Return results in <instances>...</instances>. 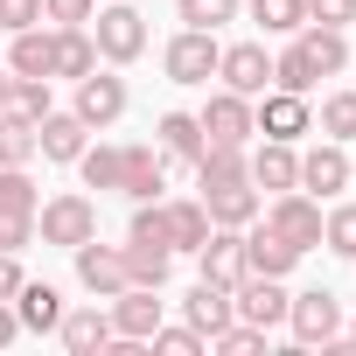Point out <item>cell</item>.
Wrapping results in <instances>:
<instances>
[{
    "label": "cell",
    "instance_id": "1",
    "mask_svg": "<svg viewBox=\"0 0 356 356\" xmlns=\"http://www.w3.org/2000/svg\"><path fill=\"white\" fill-rule=\"evenodd\" d=\"M342 63H349V42H342V29H321V22H314V29H293V49L273 63V84L307 98V91H314L321 77H335Z\"/></svg>",
    "mask_w": 356,
    "mask_h": 356
},
{
    "label": "cell",
    "instance_id": "2",
    "mask_svg": "<svg viewBox=\"0 0 356 356\" xmlns=\"http://www.w3.org/2000/svg\"><path fill=\"white\" fill-rule=\"evenodd\" d=\"M91 42H98V56H112V63H133V56L147 49V15L119 0V8L91 15Z\"/></svg>",
    "mask_w": 356,
    "mask_h": 356
},
{
    "label": "cell",
    "instance_id": "3",
    "mask_svg": "<svg viewBox=\"0 0 356 356\" xmlns=\"http://www.w3.org/2000/svg\"><path fill=\"white\" fill-rule=\"evenodd\" d=\"M286 321H293V342H300V349H314V342H335V335H342V307H335V293H328V286L293 293V300H286Z\"/></svg>",
    "mask_w": 356,
    "mask_h": 356
},
{
    "label": "cell",
    "instance_id": "4",
    "mask_svg": "<svg viewBox=\"0 0 356 356\" xmlns=\"http://www.w3.org/2000/svg\"><path fill=\"white\" fill-rule=\"evenodd\" d=\"M42 245H84V238H98V203L91 196H56V203H42Z\"/></svg>",
    "mask_w": 356,
    "mask_h": 356
},
{
    "label": "cell",
    "instance_id": "5",
    "mask_svg": "<svg viewBox=\"0 0 356 356\" xmlns=\"http://www.w3.org/2000/svg\"><path fill=\"white\" fill-rule=\"evenodd\" d=\"M217 29H182V35H175L168 42V77L175 84H210L217 77Z\"/></svg>",
    "mask_w": 356,
    "mask_h": 356
},
{
    "label": "cell",
    "instance_id": "6",
    "mask_svg": "<svg viewBox=\"0 0 356 356\" xmlns=\"http://www.w3.org/2000/svg\"><path fill=\"white\" fill-rule=\"evenodd\" d=\"M217 77H224V91H238V98H266V91H273V56H266L259 42H238V49L217 56Z\"/></svg>",
    "mask_w": 356,
    "mask_h": 356
},
{
    "label": "cell",
    "instance_id": "7",
    "mask_svg": "<svg viewBox=\"0 0 356 356\" xmlns=\"http://www.w3.org/2000/svg\"><path fill=\"white\" fill-rule=\"evenodd\" d=\"M196 119H203V140H224V147H245V140L259 133V126H252V98H238V91H217Z\"/></svg>",
    "mask_w": 356,
    "mask_h": 356
},
{
    "label": "cell",
    "instance_id": "8",
    "mask_svg": "<svg viewBox=\"0 0 356 356\" xmlns=\"http://www.w3.org/2000/svg\"><path fill=\"white\" fill-rule=\"evenodd\" d=\"M266 231L286 238L293 252H314V245H321V203H307V196H280L273 217H266Z\"/></svg>",
    "mask_w": 356,
    "mask_h": 356
},
{
    "label": "cell",
    "instance_id": "9",
    "mask_svg": "<svg viewBox=\"0 0 356 356\" xmlns=\"http://www.w3.org/2000/svg\"><path fill=\"white\" fill-rule=\"evenodd\" d=\"M286 300H293V293H280V280H266V273H245V280L231 286V307H238L252 328H273V321H286Z\"/></svg>",
    "mask_w": 356,
    "mask_h": 356
},
{
    "label": "cell",
    "instance_id": "10",
    "mask_svg": "<svg viewBox=\"0 0 356 356\" xmlns=\"http://www.w3.org/2000/svg\"><path fill=\"white\" fill-rule=\"evenodd\" d=\"M77 280H84L98 300H112L119 286H133V280H126V252H112V245H98V238L77 245Z\"/></svg>",
    "mask_w": 356,
    "mask_h": 356
},
{
    "label": "cell",
    "instance_id": "11",
    "mask_svg": "<svg viewBox=\"0 0 356 356\" xmlns=\"http://www.w3.org/2000/svg\"><path fill=\"white\" fill-rule=\"evenodd\" d=\"M161 286H119L112 293V335H133V342H147L154 328H161V300H154Z\"/></svg>",
    "mask_w": 356,
    "mask_h": 356
},
{
    "label": "cell",
    "instance_id": "12",
    "mask_svg": "<svg viewBox=\"0 0 356 356\" xmlns=\"http://www.w3.org/2000/svg\"><path fill=\"white\" fill-rule=\"evenodd\" d=\"M252 126H259L266 140H300V133H307V98L273 84V91H266V105L252 112Z\"/></svg>",
    "mask_w": 356,
    "mask_h": 356
},
{
    "label": "cell",
    "instance_id": "13",
    "mask_svg": "<svg viewBox=\"0 0 356 356\" xmlns=\"http://www.w3.org/2000/svg\"><path fill=\"white\" fill-rule=\"evenodd\" d=\"M196 259H203V280L210 286H238L245 280V238L224 224V231H210L203 245H196Z\"/></svg>",
    "mask_w": 356,
    "mask_h": 356
},
{
    "label": "cell",
    "instance_id": "14",
    "mask_svg": "<svg viewBox=\"0 0 356 356\" xmlns=\"http://www.w3.org/2000/svg\"><path fill=\"white\" fill-rule=\"evenodd\" d=\"M161 182H168V161H161L154 147H126V161H119V196L154 203V196H161Z\"/></svg>",
    "mask_w": 356,
    "mask_h": 356
},
{
    "label": "cell",
    "instance_id": "15",
    "mask_svg": "<svg viewBox=\"0 0 356 356\" xmlns=\"http://www.w3.org/2000/svg\"><path fill=\"white\" fill-rule=\"evenodd\" d=\"M119 112H126V84H119V77H98V70L77 77V119H84V126H112Z\"/></svg>",
    "mask_w": 356,
    "mask_h": 356
},
{
    "label": "cell",
    "instance_id": "16",
    "mask_svg": "<svg viewBox=\"0 0 356 356\" xmlns=\"http://www.w3.org/2000/svg\"><path fill=\"white\" fill-rule=\"evenodd\" d=\"M84 133H91V126H84L77 112H42V119H35V154L77 161V154H84Z\"/></svg>",
    "mask_w": 356,
    "mask_h": 356
},
{
    "label": "cell",
    "instance_id": "17",
    "mask_svg": "<svg viewBox=\"0 0 356 356\" xmlns=\"http://www.w3.org/2000/svg\"><path fill=\"white\" fill-rule=\"evenodd\" d=\"M245 168H252L259 189H300V154H293V140H266Z\"/></svg>",
    "mask_w": 356,
    "mask_h": 356
},
{
    "label": "cell",
    "instance_id": "18",
    "mask_svg": "<svg viewBox=\"0 0 356 356\" xmlns=\"http://www.w3.org/2000/svg\"><path fill=\"white\" fill-rule=\"evenodd\" d=\"M300 189H314V196L349 189V154H342V140H328V147H314V154L300 161Z\"/></svg>",
    "mask_w": 356,
    "mask_h": 356
},
{
    "label": "cell",
    "instance_id": "19",
    "mask_svg": "<svg viewBox=\"0 0 356 356\" xmlns=\"http://www.w3.org/2000/svg\"><path fill=\"white\" fill-rule=\"evenodd\" d=\"M56 335H63V349H70V356H91V349H105V342H112V314L77 307V314H63V321H56Z\"/></svg>",
    "mask_w": 356,
    "mask_h": 356
},
{
    "label": "cell",
    "instance_id": "20",
    "mask_svg": "<svg viewBox=\"0 0 356 356\" xmlns=\"http://www.w3.org/2000/svg\"><path fill=\"white\" fill-rule=\"evenodd\" d=\"M49 63H56V35H42V29H15L8 70H15V77H49Z\"/></svg>",
    "mask_w": 356,
    "mask_h": 356
},
{
    "label": "cell",
    "instance_id": "21",
    "mask_svg": "<svg viewBox=\"0 0 356 356\" xmlns=\"http://www.w3.org/2000/svg\"><path fill=\"white\" fill-rule=\"evenodd\" d=\"M15 314H22V328L49 335V328L63 321V300H56V286H42V280H22V293H15Z\"/></svg>",
    "mask_w": 356,
    "mask_h": 356
},
{
    "label": "cell",
    "instance_id": "22",
    "mask_svg": "<svg viewBox=\"0 0 356 356\" xmlns=\"http://www.w3.org/2000/svg\"><path fill=\"white\" fill-rule=\"evenodd\" d=\"M98 70V42L84 35V29H56V63H49V77H91Z\"/></svg>",
    "mask_w": 356,
    "mask_h": 356
},
{
    "label": "cell",
    "instance_id": "23",
    "mask_svg": "<svg viewBox=\"0 0 356 356\" xmlns=\"http://www.w3.org/2000/svg\"><path fill=\"white\" fill-rule=\"evenodd\" d=\"M293 245L286 238H273V231H259V238H245V273H266V280H286L293 273Z\"/></svg>",
    "mask_w": 356,
    "mask_h": 356
},
{
    "label": "cell",
    "instance_id": "24",
    "mask_svg": "<svg viewBox=\"0 0 356 356\" xmlns=\"http://www.w3.org/2000/svg\"><path fill=\"white\" fill-rule=\"evenodd\" d=\"M182 314H189V328L217 335V328H224V321H231L238 307H231V286H210V280H203V286H196V293L182 300Z\"/></svg>",
    "mask_w": 356,
    "mask_h": 356
},
{
    "label": "cell",
    "instance_id": "25",
    "mask_svg": "<svg viewBox=\"0 0 356 356\" xmlns=\"http://www.w3.org/2000/svg\"><path fill=\"white\" fill-rule=\"evenodd\" d=\"M161 217H168V245L175 252H196L210 238V210L203 203H161Z\"/></svg>",
    "mask_w": 356,
    "mask_h": 356
},
{
    "label": "cell",
    "instance_id": "26",
    "mask_svg": "<svg viewBox=\"0 0 356 356\" xmlns=\"http://www.w3.org/2000/svg\"><path fill=\"white\" fill-rule=\"evenodd\" d=\"M203 210H210V224H231V231H245V224L259 217V189H252V182H238V189H217V196H203Z\"/></svg>",
    "mask_w": 356,
    "mask_h": 356
},
{
    "label": "cell",
    "instance_id": "27",
    "mask_svg": "<svg viewBox=\"0 0 356 356\" xmlns=\"http://www.w3.org/2000/svg\"><path fill=\"white\" fill-rule=\"evenodd\" d=\"M29 161H35V119L0 112V168H29Z\"/></svg>",
    "mask_w": 356,
    "mask_h": 356
},
{
    "label": "cell",
    "instance_id": "28",
    "mask_svg": "<svg viewBox=\"0 0 356 356\" xmlns=\"http://www.w3.org/2000/svg\"><path fill=\"white\" fill-rule=\"evenodd\" d=\"M161 154L196 161V154H203V119H196V112H161Z\"/></svg>",
    "mask_w": 356,
    "mask_h": 356
},
{
    "label": "cell",
    "instance_id": "29",
    "mask_svg": "<svg viewBox=\"0 0 356 356\" xmlns=\"http://www.w3.org/2000/svg\"><path fill=\"white\" fill-rule=\"evenodd\" d=\"M126 280H133V286H161V280H168V245L133 238V245H126Z\"/></svg>",
    "mask_w": 356,
    "mask_h": 356
},
{
    "label": "cell",
    "instance_id": "30",
    "mask_svg": "<svg viewBox=\"0 0 356 356\" xmlns=\"http://www.w3.org/2000/svg\"><path fill=\"white\" fill-rule=\"evenodd\" d=\"M252 22L273 35H293V29H307V8L300 0H252Z\"/></svg>",
    "mask_w": 356,
    "mask_h": 356
},
{
    "label": "cell",
    "instance_id": "31",
    "mask_svg": "<svg viewBox=\"0 0 356 356\" xmlns=\"http://www.w3.org/2000/svg\"><path fill=\"white\" fill-rule=\"evenodd\" d=\"M84 161V189H119V161H126V147H91V154H77Z\"/></svg>",
    "mask_w": 356,
    "mask_h": 356
},
{
    "label": "cell",
    "instance_id": "32",
    "mask_svg": "<svg viewBox=\"0 0 356 356\" xmlns=\"http://www.w3.org/2000/svg\"><path fill=\"white\" fill-rule=\"evenodd\" d=\"M321 133H328V140H356V91L321 98Z\"/></svg>",
    "mask_w": 356,
    "mask_h": 356
},
{
    "label": "cell",
    "instance_id": "33",
    "mask_svg": "<svg viewBox=\"0 0 356 356\" xmlns=\"http://www.w3.org/2000/svg\"><path fill=\"white\" fill-rule=\"evenodd\" d=\"M0 210H29L35 217V182L22 168H0Z\"/></svg>",
    "mask_w": 356,
    "mask_h": 356
},
{
    "label": "cell",
    "instance_id": "34",
    "mask_svg": "<svg viewBox=\"0 0 356 356\" xmlns=\"http://www.w3.org/2000/svg\"><path fill=\"white\" fill-rule=\"evenodd\" d=\"M321 238H328V252L356 259V203H349V210H335V217H321Z\"/></svg>",
    "mask_w": 356,
    "mask_h": 356
},
{
    "label": "cell",
    "instance_id": "35",
    "mask_svg": "<svg viewBox=\"0 0 356 356\" xmlns=\"http://www.w3.org/2000/svg\"><path fill=\"white\" fill-rule=\"evenodd\" d=\"M238 15V0H182V22L189 29H224Z\"/></svg>",
    "mask_w": 356,
    "mask_h": 356
},
{
    "label": "cell",
    "instance_id": "36",
    "mask_svg": "<svg viewBox=\"0 0 356 356\" xmlns=\"http://www.w3.org/2000/svg\"><path fill=\"white\" fill-rule=\"evenodd\" d=\"M35 238V217L29 210H0V252H22Z\"/></svg>",
    "mask_w": 356,
    "mask_h": 356
},
{
    "label": "cell",
    "instance_id": "37",
    "mask_svg": "<svg viewBox=\"0 0 356 356\" xmlns=\"http://www.w3.org/2000/svg\"><path fill=\"white\" fill-rule=\"evenodd\" d=\"M147 342L168 349V356H196V349H203V328H154Z\"/></svg>",
    "mask_w": 356,
    "mask_h": 356
},
{
    "label": "cell",
    "instance_id": "38",
    "mask_svg": "<svg viewBox=\"0 0 356 356\" xmlns=\"http://www.w3.org/2000/svg\"><path fill=\"white\" fill-rule=\"evenodd\" d=\"M42 15L63 22V29H84V22L98 15V0H42Z\"/></svg>",
    "mask_w": 356,
    "mask_h": 356
},
{
    "label": "cell",
    "instance_id": "39",
    "mask_svg": "<svg viewBox=\"0 0 356 356\" xmlns=\"http://www.w3.org/2000/svg\"><path fill=\"white\" fill-rule=\"evenodd\" d=\"M300 8H307V22H321V29H349L356 0H300Z\"/></svg>",
    "mask_w": 356,
    "mask_h": 356
},
{
    "label": "cell",
    "instance_id": "40",
    "mask_svg": "<svg viewBox=\"0 0 356 356\" xmlns=\"http://www.w3.org/2000/svg\"><path fill=\"white\" fill-rule=\"evenodd\" d=\"M35 22H42V0H0V29H8V35L35 29Z\"/></svg>",
    "mask_w": 356,
    "mask_h": 356
},
{
    "label": "cell",
    "instance_id": "41",
    "mask_svg": "<svg viewBox=\"0 0 356 356\" xmlns=\"http://www.w3.org/2000/svg\"><path fill=\"white\" fill-rule=\"evenodd\" d=\"M15 105H22L29 119H42V112H49V77H22V84H15Z\"/></svg>",
    "mask_w": 356,
    "mask_h": 356
},
{
    "label": "cell",
    "instance_id": "42",
    "mask_svg": "<svg viewBox=\"0 0 356 356\" xmlns=\"http://www.w3.org/2000/svg\"><path fill=\"white\" fill-rule=\"evenodd\" d=\"M133 238H154V245H168V217H161V203H140L133 210ZM175 252V245H168Z\"/></svg>",
    "mask_w": 356,
    "mask_h": 356
},
{
    "label": "cell",
    "instance_id": "43",
    "mask_svg": "<svg viewBox=\"0 0 356 356\" xmlns=\"http://www.w3.org/2000/svg\"><path fill=\"white\" fill-rule=\"evenodd\" d=\"M22 293V266H15V252H0V300H15Z\"/></svg>",
    "mask_w": 356,
    "mask_h": 356
},
{
    "label": "cell",
    "instance_id": "44",
    "mask_svg": "<svg viewBox=\"0 0 356 356\" xmlns=\"http://www.w3.org/2000/svg\"><path fill=\"white\" fill-rule=\"evenodd\" d=\"M15 335H22V314H15V300H0V349H8Z\"/></svg>",
    "mask_w": 356,
    "mask_h": 356
},
{
    "label": "cell",
    "instance_id": "45",
    "mask_svg": "<svg viewBox=\"0 0 356 356\" xmlns=\"http://www.w3.org/2000/svg\"><path fill=\"white\" fill-rule=\"evenodd\" d=\"M8 98H15V77H0V112H8Z\"/></svg>",
    "mask_w": 356,
    "mask_h": 356
},
{
    "label": "cell",
    "instance_id": "46",
    "mask_svg": "<svg viewBox=\"0 0 356 356\" xmlns=\"http://www.w3.org/2000/svg\"><path fill=\"white\" fill-rule=\"evenodd\" d=\"M349 349H356V321H349Z\"/></svg>",
    "mask_w": 356,
    "mask_h": 356
}]
</instances>
